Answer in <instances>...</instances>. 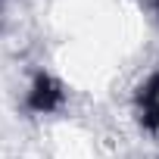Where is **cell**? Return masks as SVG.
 <instances>
[{
    "instance_id": "6da1fadb",
    "label": "cell",
    "mask_w": 159,
    "mask_h": 159,
    "mask_svg": "<svg viewBox=\"0 0 159 159\" xmlns=\"http://www.w3.org/2000/svg\"><path fill=\"white\" fill-rule=\"evenodd\" d=\"M137 112H140L143 125L159 128V75L153 78L150 84L140 88V94H137Z\"/></svg>"
},
{
    "instance_id": "7a4b0ae2",
    "label": "cell",
    "mask_w": 159,
    "mask_h": 159,
    "mask_svg": "<svg viewBox=\"0 0 159 159\" xmlns=\"http://www.w3.org/2000/svg\"><path fill=\"white\" fill-rule=\"evenodd\" d=\"M59 103V91L53 88L50 78H38V84H34V94H31V106L34 109H53Z\"/></svg>"
}]
</instances>
